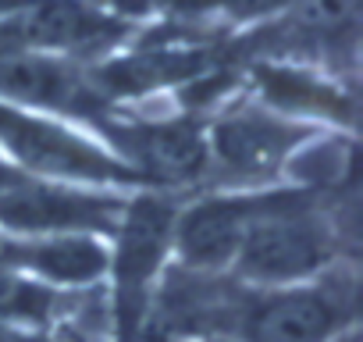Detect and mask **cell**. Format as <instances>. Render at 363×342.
I'll return each mask as SVG.
<instances>
[{
	"label": "cell",
	"instance_id": "11",
	"mask_svg": "<svg viewBox=\"0 0 363 342\" xmlns=\"http://www.w3.org/2000/svg\"><path fill=\"white\" fill-rule=\"evenodd\" d=\"M4 264L29 267L40 278L57 282V285H89L107 275L111 253L96 236H43V239H29L22 246L8 243L0 267Z\"/></svg>",
	"mask_w": 363,
	"mask_h": 342
},
{
	"label": "cell",
	"instance_id": "3",
	"mask_svg": "<svg viewBox=\"0 0 363 342\" xmlns=\"http://www.w3.org/2000/svg\"><path fill=\"white\" fill-rule=\"evenodd\" d=\"M121 218H125L121 200L100 193H79L61 182L22 179L0 197V228L22 232L29 239L118 232Z\"/></svg>",
	"mask_w": 363,
	"mask_h": 342
},
{
	"label": "cell",
	"instance_id": "7",
	"mask_svg": "<svg viewBox=\"0 0 363 342\" xmlns=\"http://www.w3.org/2000/svg\"><path fill=\"white\" fill-rule=\"evenodd\" d=\"M171 225L174 211L164 200L143 197L132 207H125L121 218V243L114 257V282H118V314H121V342H132V328L146 307L150 282L160 271L164 250L171 243Z\"/></svg>",
	"mask_w": 363,
	"mask_h": 342
},
{
	"label": "cell",
	"instance_id": "8",
	"mask_svg": "<svg viewBox=\"0 0 363 342\" xmlns=\"http://www.w3.org/2000/svg\"><path fill=\"white\" fill-rule=\"evenodd\" d=\"M303 139H306L303 125L250 107V111L225 114L214 125L207 150L218 160V167H225L232 179L257 182V179H271L281 164H289L292 153L303 146Z\"/></svg>",
	"mask_w": 363,
	"mask_h": 342
},
{
	"label": "cell",
	"instance_id": "1",
	"mask_svg": "<svg viewBox=\"0 0 363 342\" xmlns=\"http://www.w3.org/2000/svg\"><path fill=\"white\" fill-rule=\"evenodd\" d=\"M0 146H4L18 171H33V175L61 182V186H132L139 175L121 164V157L107 153L93 139L68 132L57 121L15 111L8 104H0Z\"/></svg>",
	"mask_w": 363,
	"mask_h": 342
},
{
	"label": "cell",
	"instance_id": "5",
	"mask_svg": "<svg viewBox=\"0 0 363 342\" xmlns=\"http://www.w3.org/2000/svg\"><path fill=\"white\" fill-rule=\"evenodd\" d=\"M118 36V22L86 0H22L0 18V40L40 54H93Z\"/></svg>",
	"mask_w": 363,
	"mask_h": 342
},
{
	"label": "cell",
	"instance_id": "18",
	"mask_svg": "<svg viewBox=\"0 0 363 342\" xmlns=\"http://www.w3.org/2000/svg\"><path fill=\"white\" fill-rule=\"evenodd\" d=\"M218 342H221V338H218Z\"/></svg>",
	"mask_w": 363,
	"mask_h": 342
},
{
	"label": "cell",
	"instance_id": "6",
	"mask_svg": "<svg viewBox=\"0 0 363 342\" xmlns=\"http://www.w3.org/2000/svg\"><path fill=\"white\" fill-rule=\"evenodd\" d=\"M0 100L61 114H93L100 107V86L65 57L0 40Z\"/></svg>",
	"mask_w": 363,
	"mask_h": 342
},
{
	"label": "cell",
	"instance_id": "15",
	"mask_svg": "<svg viewBox=\"0 0 363 342\" xmlns=\"http://www.w3.org/2000/svg\"><path fill=\"white\" fill-rule=\"evenodd\" d=\"M281 4H289V0H232L235 15H264V11H274Z\"/></svg>",
	"mask_w": 363,
	"mask_h": 342
},
{
	"label": "cell",
	"instance_id": "2",
	"mask_svg": "<svg viewBox=\"0 0 363 342\" xmlns=\"http://www.w3.org/2000/svg\"><path fill=\"white\" fill-rule=\"evenodd\" d=\"M331 253L335 246L324 221L306 214V207L292 197H274L250 225L235 253V267L250 282L299 285L303 278H313Z\"/></svg>",
	"mask_w": 363,
	"mask_h": 342
},
{
	"label": "cell",
	"instance_id": "14",
	"mask_svg": "<svg viewBox=\"0 0 363 342\" xmlns=\"http://www.w3.org/2000/svg\"><path fill=\"white\" fill-rule=\"evenodd\" d=\"M303 4V22L320 33L345 29L352 22V0H299Z\"/></svg>",
	"mask_w": 363,
	"mask_h": 342
},
{
	"label": "cell",
	"instance_id": "9",
	"mask_svg": "<svg viewBox=\"0 0 363 342\" xmlns=\"http://www.w3.org/2000/svg\"><path fill=\"white\" fill-rule=\"evenodd\" d=\"M267 200L260 197H211L193 204L186 214H178L171 225V243L189 267L218 271L235 264V253L264 211Z\"/></svg>",
	"mask_w": 363,
	"mask_h": 342
},
{
	"label": "cell",
	"instance_id": "12",
	"mask_svg": "<svg viewBox=\"0 0 363 342\" xmlns=\"http://www.w3.org/2000/svg\"><path fill=\"white\" fill-rule=\"evenodd\" d=\"M54 303H57V296L47 285L26 282L0 267V317L4 321H43V317H50Z\"/></svg>",
	"mask_w": 363,
	"mask_h": 342
},
{
	"label": "cell",
	"instance_id": "13",
	"mask_svg": "<svg viewBox=\"0 0 363 342\" xmlns=\"http://www.w3.org/2000/svg\"><path fill=\"white\" fill-rule=\"evenodd\" d=\"M345 171H349V146H342L338 139H324L313 150H306L303 160H296V179L310 186H335Z\"/></svg>",
	"mask_w": 363,
	"mask_h": 342
},
{
	"label": "cell",
	"instance_id": "17",
	"mask_svg": "<svg viewBox=\"0 0 363 342\" xmlns=\"http://www.w3.org/2000/svg\"><path fill=\"white\" fill-rule=\"evenodd\" d=\"M4 250H8V239H4V232H0V260H4Z\"/></svg>",
	"mask_w": 363,
	"mask_h": 342
},
{
	"label": "cell",
	"instance_id": "4",
	"mask_svg": "<svg viewBox=\"0 0 363 342\" xmlns=\"http://www.w3.org/2000/svg\"><path fill=\"white\" fill-rule=\"evenodd\" d=\"M349 289L335 282L285 285L242 303L246 342H328L349 317Z\"/></svg>",
	"mask_w": 363,
	"mask_h": 342
},
{
	"label": "cell",
	"instance_id": "16",
	"mask_svg": "<svg viewBox=\"0 0 363 342\" xmlns=\"http://www.w3.org/2000/svg\"><path fill=\"white\" fill-rule=\"evenodd\" d=\"M22 179H26V175H22L18 167H11L8 160H0V197H4V193H8L11 186H18Z\"/></svg>",
	"mask_w": 363,
	"mask_h": 342
},
{
	"label": "cell",
	"instance_id": "10",
	"mask_svg": "<svg viewBox=\"0 0 363 342\" xmlns=\"http://www.w3.org/2000/svg\"><path fill=\"white\" fill-rule=\"evenodd\" d=\"M111 136H114V146L125 153L121 164H128L139 179H153L164 186L193 182L211 164V150H207L203 132L186 125V121L111 128Z\"/></svg>",
	"mask_w": 363,
	"mask_h": 342
}]
</instances>
